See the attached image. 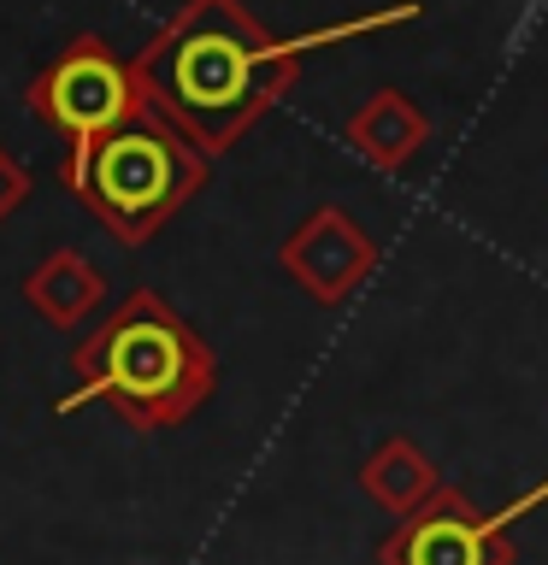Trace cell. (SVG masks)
I'll return each instance as SVG.
<instances>
[{
    "label": "cell",
    "instance_id": "obj_9",
    "mask_svg": "<svg viewBox=\"0 0 548 565\" xmlns=\"http://www.w3.org/2000/svg\"><path fill=\"white\" fill-rule=\"evenodd\" d=\"M360 489L389 512V519H407V512H419L442 489V471L413 436H383L378 448L360 459Z\"/></svg>",
    "mask_w": 548,
    "mask_h": 565
},
{
    "label": "cell",
    "instance_id": "obj_10",
    "mask_svg": "<svg viewBox=\"0 0 548 565\" xmlns=\"http://www.w3.org/2000/svg\"><path fill=\"white\" fill-rule=\"evenodd\" d=\"M24 201H30V166H18V159L0 148V224H7Z\"/></svg>",
    "mask_w": 548,
    "mask_h": 565
},
{
    "label": "cell",
    "instance_id": "obj_1",
    "mask_svg": "<svg viewBox=\"0 0 548 565\" xmlns=\"http://www.w3.org/2000/svg\"><path fill=\"white\" fill-rule=\"evenodd\" d=\"M419 12H424L419 0H389L378 12L342 18V24H325V30L272 35L242 0H183L130 53V65L148 113L166 118L171 130H183L207 159H224L295 88L307 53L413 24Z\"/></svg>",
    "mask_w": 548,
    "mask_h": 565
},
{
    "label": "cell",
    "instance_id": "obj_8",
    "mask_svg": "<svg viewBox=\"0 0 548 565\" xmlns=\"http://www.w3.org/2000/svg\"><path fill=\"white\" fill-rule=\"evenodd\" d=\"M18 295H24V307L42 318L53 330H77L88 312L106 307V271L95 259H83L77 247H53L42 265H30L24 282H18Z\"/></svg>",
    "mask_w": 548,
    "mask_h": 565
},
{
    "label": "cell",
    "instance_id": "obj_2",
    "mask_svg": "<svg viewBox=\"0 0 548 565\" xmlns=\"http://www.w3.org/2000/svg\"><path fill=\"white\" fill-rule=\"evenodd\" d=\"M71 377L77 383L53 406L60 418L77 406H113L130 430H171L219 388V360L183 312L154 289H136L71 348Z\"/></svg>",
    "mask_w": 548,
    "mask_h": 565
},
{
    "label": "cell",
    "instance_id": "obj_3",
    "mask_svg": "<svg viewBox=\"0 0 548 565\" xmlns=\"http://www.w3.org/2000/svg\"><path fill=\"white\" fill-rule=\"evenodd\" d=\"M212 159L166 118L141 113L95 141L65 148L60 183L113 230L124 247H141L207 189Z\"/></svg>",
    "mask_w": 548,
    "mask_h": 565
},
{
    "label": "cell",
    "instance_id": "obj_7",
    "mask_svg": "<svg viewBox=\"0 0 548 565\" xmlns=\"http://www.w3.org/2000/svg\"><path fill=\"white\" fill-rule=\"evenodd\" d=\"M342 136L371 171L396 177L431 148V118H424V106L407 88H371V100H360V113L342 124Z\"/></svg>",
    "mask_w": 548,
    "mask_h": 565
},
{
    "label": "cell",
    "instance_id": "obj_5",
    "mask_svg": "<svg viewBox=\"0 0 548 565\" xmlns=\"http://www.w3.org/2000/svg\"><path fill=\"white\" fill-rule=\"evenodd\" d=\"M513 559L519 554L502 530H489V512H477L472 494L449 483L378 542V565H513Z\"/></svg>",
    "mask_w": 548,
    "mask_h": 565
},
{
    "label": "cell",
    "instance_id": "obj_6",
    "mask_svg": "<svg viewBox=\"0 0 548 565\" xmlns=\"http://www.w3.org/2000/svg\"><path fill=\"white\" fill-rule=\"evenodd\" d=\"M277 265L313 307H342L378 271V242L360 230V218H348L336 201H325L283 236Z\"/></svg>",
    "mask_w": 548,
    "mask_h": 565
},
{
    "label": "cell",
    "instance_id": "obj_11",
    "mask_svg": "<svg viewBox=\"0 0 548 565\" xmlns=\"http://www.w3.org/2000/svg\"><path fill=\"white\" fill-rule=\"evenodd\" d=\"M542 507H548V477H542V483H530L525 494H513L507 507H495L489 530H502V536H507V524H519V519H530V512H542Z\"/></svg>",
    "mask_w": 548,
    "mask_h": 565
},
{
    "label": "cell",
    "instance_id": "obj_4",
    "mask_svg": "<svg viewBox=\"0 0 548 565\" xmlns=\"http://www.w3.org/2000/svg\"><path fill=\"white\" fill-rule=\"evenodd\" d=\"M24 106L42 124H53L71 148L148 113L141 83H136V65L118 60L101 35H77V42H65L60 53H53V60L30 77Z\"/></svg>",
    "mask_w": 548,
    "mask_h": 565
}]
</instances>
